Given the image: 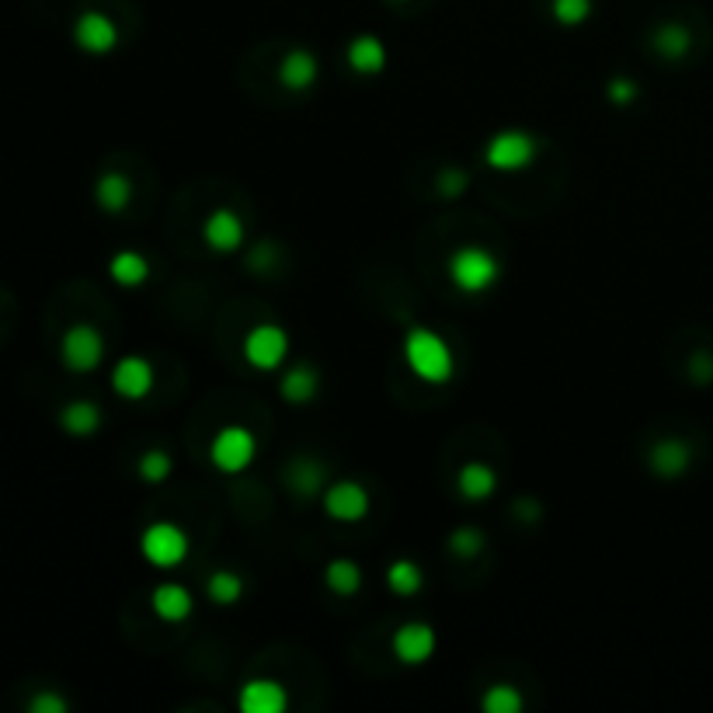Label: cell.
<instances>
[{"label": "cell", "mask_w": 713, "mask_h": 713, "mask_svg": "<svg viewBox=\"0 0 713 713\" xmlns=\"http://www.w3.org/2000/svg\"><path fill=\"white\" fill-rule=\"evenodd\" d=\"M404 362L418 380L425 383H449L456 373V355L442 334L432 327H411L404 334Z\"/></svg>", "instance_id": "6da1fadb"}, {"label": "cell", "mask_w": 713, "mask_h": 713, "mask_svg": "<svg viewBox=\"0 0 713 713\" xmlns=\"http://www.w3.org/2000/svg\"><path fill=\"white\" fill-rule=\"evenodd\" d=\"M258 456V439L251 435V428L244 425H227L213 435L209 442V463L220 474H244Z\"/></svg>", "instance_id": "7a4b0ae2"}, {"label": "cell", "mask_w": 713, "mask_h": 713, "mask_svg": "<svg viewBox=\"0 0 713 713\" xmlns=\"http://www.w3.org/2000/svg\"><path fill=\"white\" fill-rule=\"evenodd\" d=\"M501 265L494 261V254H487L484 247H460L449 258V279L463 293H484L498 282Z\"/></svg>", "instance_id": "3957f363"}, {"label": "cell", "mask_w": 713, "mask_h": 713, "mask_svg": "<svg viewBox=\"0 0 713 713\" xmlns=\"http://www.w3.org/2000/svg\"><path fill=\"white\" fill-rule=\"evenodd\" d=\"M484 160L494 171H522L536 160V140L526 129H505L491 136L484 147Z\"/></svg>", "instance_id": "277c9868"}, {"label": "cell", "mask_w": 713, "mask_h": 713, "mask_svg": "<svg viewBox=\"0 0 713 713\" xmlns=\"http://www.w3.org/2000/svg\"><path fill=\"white\" fill-rule=\"evenodd\" d=\"M60 355H63V366H67L70 373H91V369H98L101 359H105V338H101L98 327L74 324L67 334H63Z\"/></svg>", "instance_id": "5b68a950"}, {"label": "cell", "mask_w": 713, "mask_h": 713, "mask_svg": "<svg viewBox=\"0 0 713 713\" xmlns=\"http://www.w3.org/2000/svg\"><path fill=\"white\" fill-rule=\"evenodd\" d=\"M140 550L154 567H178L188 557V536L174 522H154L140 536Z\"/></svg>", "instance_id": "8992f818"}, {"label": "cell", "mask_w": 713, "mask_h": 713, "mask_svg": "<svg viewBox=\"0 0 713 713\" xmlns=\"http://www.w3.org/2000/svg\"><path fill=\"white\" fill-rule=\"evenodd\" d=\"M289 355V334L279 324H258L247 331L244 338V359L254 369L268 373V369L282 366V359Z\"/></svg>", "instance_id": "52a82bcc"}, {"label": "cell", "mask_w": 713, "mask_h": 713, "mask_svg": "<svg viewBox=\"0 0 713 713\" xmlns=\"http://www.w3.org/2000/svg\"><path fill=\"white\" fill-rule=\"evenodd\" d=\"M324 512L331 515L334 522H359L369 515V491L359 484V480H334V484L324 487Z\"/></svg>", "instance_id": "ba28073f"}, {"label": "cell", "mask_w": 713, "mask_h": 713, "mask_svg": "<svg viewBox=\"0 0 713 713\" xmlns=\"http://www.w3.org/2000/svg\"><path fill=\"white\" fill-rule=\"evenodd\" d=\"M74 42L84 49V53L105 56V53H112V49L119 46V28H115V21L108 18V14L84 11L77 18V25H74Z\"/></svg>", "instance_id": "9c48e42d"}, {"label": "cell", "mask_w": 713, "mask_h": 713, "mask_svg": "<svg viewBox=\"0 0 713 713\" xmlns=\"http://www.w3.org/2000/svg\"><path fill=\"white\" fill-rule=\"evenodd\" d=\"M112 387H115V394L126 397V400H143L150 390H154V366H150L143 355H126V359L115 362Z\"/></svg>", "instance_id": "30bf717a"}, {"label": "cell", "mask_w": 713, "mask_h": 713, "mask_svg": "<svg viewBox=\"0 0 713 713\" xmlns=\"http://www.w3.org/2000/svg\"><path fill=\"white\" fill-rule=\"evenodd\" d=\"M237 707L244 713H282L289 707V693L275 679H247L240 686Z\"/></svg>", "instance_id": "8fae6325"}, {"label": "cell", "mask_w": 713, "mask_h": 713, "mask_svg": "<svg viewBox=\"0 0 713 713\" xmlns=\"http://www.w3.org/2000/svg\"><path fill=\"white\" fill-rule=\"evenodd\" d=\"M394 654L404 665H421V661H428L435 654V630L421 620L404 623L394 634Z\"/></svg>", "instance_id": "7c38bea8"}, {"label": "cell", "mask_w": 713, "mask_h": 713, "mask_svg": "<svg viewBox=\"0 0 713 713\" xmlns=\"http://www.w3.org/2000/svg\"><path fill=\"white\" fill-rule=\"evenodd\" d=\"M202 240H206L213 251L230 254L244 244V223H240L234 209H213L209 220L202 223Z\"/></svg>", "instance_id": "4fadbf2b"}, {"label": "cell", "mask_w": 713, "mask_h": 713, "mask_svg": "<svg viewBox=\"0 0 713 713\" xmlns=\"http://www.w3.org/2000/svg\"><path fill=\"white\" fill-rule=\"evenodd\" d=\"M320 67H317V56L310 49H289L279 63V80L289 87V91H307L310 84L317 80Z\"/></svg>", "instance_id": "5bb4252c"}, {"label": "cell", "mask_w": 713, "mask_h": 713, "mask_svg": "<svg viewBox=\"0 0 713 713\" xmlns=\"http://www.w3.org/2000/svg\"><path fill=\"white\" fill-rule=\"evenodd\" d=\"M348 67L366 77L380 74L387 67V46L376 35H359V39L348 42Z\"/></svg>", "instance_id": "9a60e30c"}, {"label": "cell", "mask_w": 713, "mask_h": 713, "mask_svg": "<svg viewBox=\"0 0 713 713\" xmlns=\"http://www.w3.org/2000/svg\"><path fill=\"white\" fill-rule=\"evenodd\" d=\"M150 606H154L160 620L178 623L185 620V616H192V595L181 585H174V581H164V585H157L154 595H150Z\"/></svg>", "instance_id": "2e32d148"}, {"label": "cell", "mask_w": 713, "mask_h": 713, "mask_svg": "<svg viewBox=\"0 0 713 713\" xmlns=\"http://www.w3.org/2000/svg\"><path fill=\"white\" fill-rule=\"evenodd\" d=\"M498 487V474H494L487 463H467V467L456 474V491H460L463 501H487Z\"/></svg>", "instance_id": "e0dca14e"}, {"label": "cell", "mask_w": 713, "mask_h": 713, "mask_svg": "<svg viewBox=\"0 0 713 713\" xmlns=\"http://www.w3.org/2000/svg\"><path fill=\"white\" fill-rule=\"evenodd\" d=\"M647 463H651V470L658 477H679V474H686V467H689V446L679 439H661V442H654Z\"/></svg>", "instance_id": "ac0fdd59"}, {"label": "cell", "mask_w": 713, "mask_h": 713, "mask_svg": "<svg viewBox=\"0 0 713 713\" xmlns=\"http://www.w3.org/2000/svg\"><path fill=\"white\" fill-rule=\"evenodd\" d=\"M94 199H98V206L105 213H122L129 206V199H133V185H129V178L122 171H105L98 178V185H94Z\"/></svg>", "instance_id": "d6986e66"}, {"label": "cell", "mask_w": 713, "mask_h": 713, "mask_svg": "<svg viewBox=\"0 0 713 713\" xmlns=\"http://www.w3.org/2000/svg\"><path fill=\"white\" fill-rule=\"evenodd\" d=\"M60 425L67 428L70 435H77V439H87V435H94L101 425L98 404H94V400H70L60 411Z\"/></svg>", "instance_id": "ffe728a7"}, {"label": "cell", "mask_w": 713, "mask_h": 713, "mask_svg": "<svg viewBox=\"0 0 713 713\" xmlns=\"http://www.w3.org/2000/svg\"><path fill=\"white\" fill-rule=\"evenodd\" d=\"M317 387H320L317 369L314 366H296V369H289V373L282 376L279 394H282V400H289V404H310V400L317 397Z\"/></svg>", "instance_id": "44dd1931"}, {"label": "cell", "mask_w": 713, "mask_h": 713, "mask_svg": "<svg viewBox=\"0 0 713 713\" xmlns=\"http://www.w3.org/2000/svg\"><path fill=\"white\" fill-rule=\"evenodd\" d=\"M108 275H112L119 286H140L150 275V261L136 251H119L112 261H108Z\"/></svg>", "instance_id": "7402d4cb"}, {"label": "cell", "mask_w": 713, "mask_h": 713, "mask_svg": "<svg viewBox=\"0 0 713 713\" xmlns=\"http://www.w3.org/2000/svg\"><path fill=\"white\" fill-rule=\"evenodd\" d=\"M324 585L338 595H355L362 588V567L348 557H338L324 567Z\"/></svg>", "instance_id": "603a6c76"}, {"label": "cell", "mask_w": 713, "mask_h": 713, "mask_svg": "<svg viewBox=\"0 0 713 713\" xmlns=\"http://www.w3.org/2000/svg\"><path fill=\"white\" fill-rule=\"evenodd\" d=\"M689 46H693V35L682 25H661L658 32H654V49H658V56H665V60H682V56L689 53Z\"/></svg>", "instance_id": "cb8c5ba5"}, {"label": "cell", "mask_w": 713, "mask_h": 713, "mask_svg": "<svg viewBox=\"0 0 713 713\" xmlns=\"http://www.w3.org/2000/svg\"><path fill=\"white\" fill-rule=\"evenodd\" d=\"M421 581H425V574H421V567L414 564V560H394V564L387 567V585L394 595L421 592Z\"/></svg>", "instance_id": "d4e9b609"}, {"label": "cell", "mask_w": 713, "mask_h": 713, "mask_svg": "<svg viewBox=\"0 0 713 713\" xmlns=\"http://www.w3.org/2000/svg\"><path fill=\"white\" fill-rule=\"evenodd\" d=\"M240 592H244V581H240L237 571H216L206 585L209 602H216V606H234Z\"/></svg>", "instance_id": "484cf974"}, {"label": "cell", "mask_w": 713, "mask_h": 713, "mask_svg": "<svg viewBox=\"0 0 713 713\" xmlns=\"http://www.w3.org/2000/svg\"><path fill=\"white\" fill-rule=\"evenodd\" d=\"M480 707L487 713H519L522 710V693L515 686H508V682H501V686H491L484 693V700H480Z\"/></svg>", "instance_id": "4316f807"}, {"label": "cell", "mask_w": 713, "mask_h": 713, "mask_svg": "<svg viewBox=\"0 0 713 713\" xmlns=\"http://www.w3.org/2000/svg\"><path fill=\"white\" fill-rule=\"evenodd\" d=\"M171 453H164V449H150V453H143L140 460V477L150 480V484H160V480L171 477Z\"/></svg>", "instance_id": "83f0119b"}, {"label": "cell", "mask_w": 713, "mask_h": 713, "mask_svg": "<svg viewBox=\"0 0 713 713\" xmlns=\"http://www.w3.org/2000/svg\"><path fill=\"white\" fill-rule=\"evenodd\" d=\"M588 14H592V0H554V18L567 28L585 25Z\"/></svg>", "instance_id": "f1b7e54d"}, {"label": "cell", "mask_w": 713, "mask_h": 713, "mask_svg": "<svg viewBox=\"0 0 713 713\" xmlns=\"http://www.w3.org/2000/svg\"><path fill=\"white\" fill-rule=\"evenodd\" d=\"M449 550L463 560L477 557L480 550H484V533H480V529H456V533L449 536Z\"/></svg>", "instance_id": "f546056e"}, {"label": "cell", "mask_w": 713, "mask_h": 713, "mask_svg": "<svg viewBox=\"0 0 713 713\" xmlns=\"http://www.w3.org/2000/svg\"><path fill=\"white\" fill-rule=\"evenodd\" d=\"M470 185V174L463 171V167H446V171L439 174V192L446 195V199H456V195H463Z\"/></svg>", "instance_id": "4dcf8cb0"}, {"label": "cell", "mask_w": 713, "mask_h": 713, "mask_svg": "<svg viewBox=\"0 0 713 713\" xmlns=\"http://www.w3.org/2000/svg\"><path fill=\"white\" fill-rule=\"evenodd\" d=\"M606 94H609V101H613V105L627 108V105H634V101H637L640 87L634 84V80H627V77H613V80H609V87H606Z\"/></svg>", "instance_id": "1f68e13d"}, {"label": "cell", "mask_w": 713, "mask_h": 713, "mask_svg": "<svg viewBox=\"0 0 713 713\" xmlns=\"http://www.w3.org/2000/svg\"><path fill=\"white\" fill-rule=\"evenodd\" d=\"M28 710L32 713H67L70 703L63 700V696H56V693H39V696H32Z\"/></svg>", "instance_id": "d6a6232c"}, {"label": "cell", "mask_w": 713, "mask_h": 713, "mask_svg": "<svg viewBox=\"0 0 713 713\" xmlns=\"http://www.w3.org/2000/svg\"><path fill=\"white\" fill-rule=\"evenodd\" d=\"M689 369H693V380L696 383H710L713 380V355H696Z\"/></svg>", "instance_id": "836d02e7"}]
</instances>
